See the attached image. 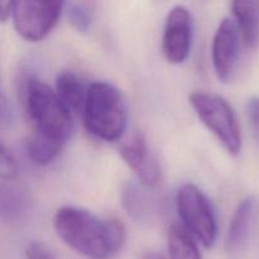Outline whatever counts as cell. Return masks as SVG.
Masks as SVG:
<instances>
[{
    "label": "cell",
    "instance_id": "22",
    "mask_svg": "<svg viewBox=\"0 0 259 259\" xmlns=\"http://www.w3.org/2000/svg\"><path fill=\"white\" fill-rule=\"evenodd\" d=\"M17 0H0V23H4L13 15Z\"/></svg>",
    "mask_w": 259,
    "mask_h": 259
},
{
    "label": "cell",
    "instance_id": "17",
    "mask_svg": "<svg viewBox=\"0 0 259 259\" xmlns=\"http://www.w3.org/2000/svg\"><path fill=\"white\" fill-rule=\"evenodd\" d=\"M19 172V166L15 156L5 142L0 138V179L15 180Z\"/></svg>",
    "mask_w": 259,
    "mask_h": 259
},
{
    "label": "cell",
    "instance_id": "13",
    "mask_svg": "<svg viewBox=\"0 0 259 259\" xmlns=\"http://www.w3.org/2000/svg\"><path fill=\"white\" fill-rule=\"evenodd\" d=\"M56 93L72 113L82 114L88 98L89 85L76 73L66 71L56 78Z\"/></svg>",
    "mask_w": 259,
    "mask_h": 259
},
{
    "label": "cell",
    "instance_id": "18",
    "mask_svg": "<svg viewBox=\"0 0 259 259\" xmlns=\"http://www.w3.org/2000/svg\"><path fill=\"white\" fill-rule=\"evenodd\" d=\"M68 20L78 32H88L91 27V14L83 5L71 4L67 10Z\"/></svg>",
    "mask_w": 259,
    "mask_h": 259
},
{
    "label": "cell",
    "instance_id": "1",
    "mask_svg": "<svg viewBox=\"0 0 259 259\" xmlns=\"http://www.w3.org/2000/svg\"><path fill=\"white\" fill-rule=\"evenodd\" d=\"M56 234L89 259H111L125 242V228L118 219H100L76 206H62L53 218Z\"/></svg>",
    "mask_w": 259,
    "mask_h": 259
},
{
    "label": "cell",
    "instance_id": "20",
    "mask_svg": "<svg viewBox=\"0 0 259 259\" xmlns=\"http://www.w3.org/2000/svg\"><path fill=\"white\" fill-rule=\"evenodd\" d=\"M27 259H57L55 253L42 242H32L25 248Z\"/></svg>",
    "mask_w": 259,
    "mask_h": 259
},
{
    "label": "cell",
    "instance_id": "2",
    "mask_svg": "<svg viewBox=\"0 0 259 259\" xmlns=\"http://www.w3.org/2000/svg\"><path fill=\"white\" fill-rule=\"evenodd\" d=\"M82 116L86 131L101 141H120L128 128L125 99L108 81H95L89 85Z\"/></svg>",
    "mask_w": 259,
    "mask_h": 259
},
{
    "label": "cell",
    "instance_id": "9",
    "mask_svg": "<svg viewBox=\"0 0 259 259\" xmlns=\"http://www.w3.org/2000/svg\"><path fill=\"white\" fill-rule=\"evenodd\" d=\"M119 154L126 166L134 171L139 182L147 187L156 186L162 177L161 164L149 149L148 142L141 132H134L119 147Z\"/></svg>",
    "mask_w": 259,
    "mask_h": 259
},
{
    "label": "cell",
    "instance_id": "23",
    "mask_svg": "<svg viewBox=\"0 0 259 259\" xmlns=\"http://www.w3.org/2000/svg\"><path fill=\"white\" fill-rule=\"evenodd\" d=\"M142 259H166V258H164V255L161 254L159 252H156V250H149V252H147L146 254L143 255V258Z\"/></svg>",
    "mask_w": 259,
    "mask_h": 259
},
{
    "label": "cell",
    "instance_id": "11",
    "mask_svg": "<svg viewBox=\"0 0 259 259\" xmlns=\"http://www.w3.org/2000/svg\"><path fill=\"white\" fill-rule=\"evenodd\" d=\"M32 210V196L27 187L15 180L0 179V222L9 225L24 222Z\"/></svg>",
    "mask_w": 259,
    "mask_h": 259
},
{
    "label": "cell",
    "instance_id": "16",
    "mask_svg": "<svg viewBox=\"0 0 259 259\" xmlns=\"http://www.w3.org/2000/svg\"><path fill=\"white\" fill-rule=\"evenodd\" d=\"M63 144L33 132L27 141V153L30 161L38 166H47L60 154Z\"/></svg>",
    "mask_w": 259,
    "mask_h": 259
},
{
    "label": "cell",
    "instance_id": "15",
    "mask_svg": "<svg viewBox=\"0 0 259 259\" xmlns=\"http://www.w3.org/2000/svg\"><path fill=\"white\" fill-rule=\"evenodd\" d=\"M121 202L129 217L137 222H146L152 217L151 199L141 185L129 182L121 192Z\"/></svg>",
    "mask_w": 259,
    "mask_h": 259
},
{
    "label": "cell",
    "instance_id": "6",
    "mask_svg": "<svg viewBox=\"0 0 259 259\" xmlns=\"http://www.w3.org/2000/svg\"><path fill=\"white\" fill-rule=\"evenodd\" d=\"M66 0H17L13 25L19 37L28 42L45 39L57 25Z\"/></svg>",
    "mask_w": 259,
    "mask_h": 259
},
{
    "label": "cell",
    "instance_id": "12",
    "mask_svg": "<svg viewBox=\"0 0 259 259\" xmlns=\"http://www.w3.org/2000/svg\"><path fill=\"white\" fill-rule=\"evenodd\" d=\"M234 22L248 50L259 46V0H232Z\"/></svg>",
    "mask_w": 259,
    "mask_h": 259
},
{
    "label": "cell",
    "instance_id": "19",
    "mask_svg": "<svg viewBox=\"0 0 259 259\" xmlns=\"http://www.w3.org/2000/svg\"><path fill=\"white\" fill-rule=\"evenodd\" d=\"M245 111H247V118L249 121L250 129H252L253 137L259 144V96H252L248 99Z\"/></svg>",
    "mask_w": 259,
    "mask_h": 259
},
{
    "label": "cell",
    "instance_id": "3",
    "mask_svg": "<svg viewBox=\"0 0 259 259\" xmlns=\"http://www.w3.org/2000/svg\"><path fill=\"white\" fill-rule=\"evenodd\" d=\"M24 106L35 133L62 143L73 133L72 111L63 104L56 90L37 77L24 85Z\"/></svg>",
    "mask_w": 259,
    "mask_h": 259
},
{
    "label": "cell",
    "instance_id": "24",
    "mask_svg": "<svg viewBox=\"0 0 259 259\" xmlns=\"http://www.w3.org/2000/svg\"><path fill=\"white\" fill-rule=\"evenodd\" d=\"M0 93H3V90H2V72H0Z\"/></svg>",
    "mask_w": 259,
    "mask_h": 259
},
{
    "label": "cell",
    "instance_id": "14",
    "mask_svg": "<svg viewBox=\"0 0 259 259\" xmlns=\"http://www.w3.org/2000/svg\"><path fill=\"white\" fill-rule=\"evenodd\" d=\"M169 259H202L195 237L180 224H172L167 233Z\"/></svg>",
    "mask_w": 259,
    "mask_h": 259
},
{
    "label": "cell",
    "instance_id": "5",
    "mask_svg": "<svg viewBox=\"0 0 259 259\" xmlns=\"http://www.w3.org/2000/svg\"><path fill=\"white\" fill-rule=\"evenodd\" d=\"M176 207L182 225L204 245L212 248L218 239V220L212 204L194 184L177 190Z\"/></svg>",
    "mask_w": 259,
    "mask_h": 259
},
{
    "label": "cell",
    "instance_id": "7",
    "mask_svg": "<svg viewBox=\"0 0 259 259\" xmlns=\"http://www.w3.org/2000/svg\"><path fill=\"white\" fill-rule=\"evenodd\" d=\"M242 34L237 23L230 18L220 22L211 46L214 71L222 82H232L238 71L242 56Z\"/></svg>",
    "mask_w": 259,
    "mask_h": 259
},
{
    "label": "cell",
    "instance_id": "21",
    "mask_svg": "<svg viewBox=\"0 0 259 259\" xmlns=\"http://www.w3.org/2000/svg\"><path fill=\"white\" fill-rule=\"evenodd\" d=\"M14 121V108L4 93H0V125L9 126Z\"/></svg>",
    "mask_w": 259,
    "mask_h": 259
},
{
    "label": "cell",
    "instance_id": "8",
    "mask_svg": "<svg viewBox=\"0 0 259 259\" xmlns=\"http://www.w3.org/2000/svg\"><path fill=\"white\" fill-rule=\"evenodd\" d=\"M194 38V20L185 7L177 5L169 10L162 35V53L167 62L180 65L190 56Z\"/></svg>",
    "mask_w": 259,
    "mask_h": 259
},
{
    "label": "cell",
    "instance_id": "10",
    "mask_svg": "<svg viewBox=\"0 0 259 259\" xmlns=\"http://www.w3.org/2000/svg\"><path fill=\"white\" fill-rule=\"evenodd\" d=\"M259 215L257 197L248 196L239 202L230 220L225 249L232 258L242 257L248 249Z\"/></svg>",
    "mask_w": 259,
    "mask_h": 259
},
{
    "label": "cell",
    "instance_id": "4",
    "mask_svg": "<svg viewBox=\"0 0 259 259\" xmlns=\"http://www.w3.org/2000/svg\"><path fill=\"white\" fill-rule=\"evenodd\" d=\"M189 100L200 121L217 137L225 151L238 156L242 151V131L229 101L205 91H194L190 94Z\"/></svg>",
    "mask_w": 259,
    "mask_h": 259
}]
</instances>
